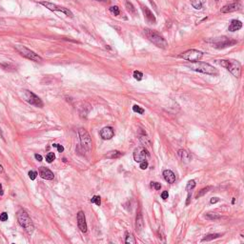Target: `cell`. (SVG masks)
Returning a JSON list of instances; mask_svg holds the SVG:
<instances>
[{
	"label": "cell",
	"instance_id": "cell-27",
	"mask_svg": "<svg viewBox=\"0 0 244 244\" xmlns=\"http://www.w3.org/2000/svg\"><path fill=\"white\" fill-rule=\"evenodd\" d=\"M191 4L195 10H200L202 8V4H203V3H202V0H192Z\"/></svg>",
	"mask_w": 244,
	"mask_h": 244
},
{
	"label": "cell",
	"instance_id": "cell-32",
	"mask_svg": "<svg viewBox=\"0 0 244 244\" xmlns=\"http://www.w3.org/2000/svg\"><path fill=\"white\" fill-rule=\"evenodd\" d=\"M133 111L135 113H138V114H139V115H143L144 112H145L144 109L141 108V107L138 106V105H133Z\"/></svg>",
	"mask_w": 244,
	"mask_h": 244
},
{
	"label": "cell",
	"instance_id": "cell-9",
	"mask_svg": "<svg viewBox=\"0 0 244 244\" xmlns=\"http://www.w3.org/2000/svg\"><path fill=\"white\" fill-rule=\"evenodd\" d=\"M23 96H24L25 100L27 101V102H28L29 104H31V105L38 107V108H42V107L44 106L43 101L41 100L40 98L36 96V94H34L31 91H28V90L23 91Z\"/></svg>",
	"mask_w": 244,
	"mask_h": 244
},
{
	"label": "cell",
	"instance_id": "cell-43",
	"mask_svg": "<svg viewBox=\"0 0 244 244\" xmlns=\"http://www.w3.org/2000/svg\"><path fill=\"white\" fill-rule=\"evenodd\" d=\"M3 172H4V168H3V166L0 164V174H2Z\"/></svg>",
	"mask_w": 244,
	"mask_h": 244
},
{
	"label": "cell",
	"instance_id": "cell-41",
	"mask_svg": "<svg viewBox=\"0 0 244 244\" xmlns=\"http://www.w3.org/2000/svg\"><path fill=\"white\" fill-rule=\"evenodd\" d=\"M34 157L36 158V160H38V161H42V159H43V157L41 156L40 154H34Z\"/></svg>",
	"mask_w": 244,
	"mask_h": 244
},
{
	"label": "cell",
	"instance_id": "cell-38",
	"mask_svg": "<svg viewBox=\"0 0 244 244\" xmlns=\"http://www.w3.org/2000/svg\"><path fill=\"white\" fill-rule=\"evenodd\" d=\"M53 147L57 148V151L59 152V153H62V152L64 151V147L62 146V145H59V144H53Z\"/></svg>",
	"mask_w": 244,
	"mask_h": 244
},
{
	"label": "cell",
	"instance_id": "cell-44",
	"mask_svg": "<svg viewBox=\"0 0 244 244\" xmlns=\"http://www.w3.org/2000/svg\"><path fill=\"white\" fill-rule=\"evenodd\" d=\"M96 1H103V0H96Z\"/></svg>",
	"mask_w": 244,
	"mask_h": 244
},
{
	"label": "cell",
	"instance_id": "cell-15",
	"mask_svg": "<svg viewBox=\"0 0 244 244\" xmlns=\"http://www.w3.org/2000/svg\"><path fill=\"white\" fill-rule=\"evenodd\" d=\"M115 135V130L112 127H104L100 131V136L105 140H109Z\"/></svg>",
	"mask_w": 244,
	"mask_h": 244
},
{
	"label": "cell",
	"instance_id": "cell-26",
	"mask_svg": "<svg viewBox=\"0 0 244 244\" xmlns=\"http://www.w3.org/2000/svg\"><path fill=\"white\" fill-rule=\"evenodd\" d=\"M121 156H122V154L118 151H112V152H110V153H108V154H106V156L109 157V158H117V157H119Z\"/></svg>",
	"mask_w": 244,
	"mask_h": 244
},
{
	"label": "cell",
	"instance_id": "cell-36",
	"mask_svg": "<svg viewBox=\"0 0 244 244\" xmlns=\"http://www.w3.org/2000/svg\"><path fill=\"white\" fill-rule=\"evenodd\" d=\"M0 220L3 221V222L7 221V220H8V214L6 212H3L2 214H0Z\"/></svg>",
	"mask_w": 244,
	"mask_h": 244
},
{
	"label": "cell",
	"instance_id": "cell-11",
	"mask_svg": "<svg viewBox=\"0 0 244 244\" xmlns=\"http://www.w3.org/2000/svg\"><path fill=\"white\" fill-rule=\"evenodd\" d=\"M150 156V154L147 149L144 147H138L133 152V159L136 162H141L143 160H146Z\"/></svg>",
	"mask_w": 244,
	"mask_h": 244
},
{
	"label": "cell",
	"instance_id": "cell-45",
	"mask_svg": "<svg viewBox=\"0 0 244 244\" xmlns=\"http://www.w3.org/2000/svg\"><path fill=\"white\" fill-rule=\"evenodd\" d=\"M216 1H218V0H216Z\"/></svg>",
	"mask_w": 244,
	"mask_h": 244
},
{
	"label": "cell",
	"instance_id": "cell-30",
	"mask_svg": "<svg viewBox=\"0 0 244 244\" xmlns=\"http://www.w3.org/2000/svg\"><path fill=\"white\" fill-rule=\"evenodd\" d=\"M133 75V78L136 79L138 81H140V80H142V78H143V73L141 72H139V71H135Z\"/></svg>",
	"mask_w": 244,
	"mask_h": 244
},
{
	"label": "cell",
	"instance_id": "cell-3",
	"mask_svg": "<svg viewBox=\"0 0 244 244\" xmlns=\"http://www.w3.org/2000/svg\"><path fill=\"white\" fill-rule=\"evenodd\" d=\"M188 67L191 68V70L195 71V72L210 74V75L215 76V75H218V69H216V68L214 66H212V65L205 63V62H199V61L192 62V64L188 65Z\"/></svg>",
	"mask_w": 244,
	"mask_h": 244
},
{
	"label": "cell",
	"instance_id": "cell-40",
	"mask_svg": "<svg viewBox=\"0 0 244 244\" xmlns=\"http://www.w3.org/2000/svg\"><path fill=\"white\" fill-rule=\"evenodd\" d=\"M218 201H219L218 197H213V198H211V200H210V202L212 204H215V203H216V202H218Z\"/></svg>",
	"mask_w": 244,
	"mask_h": 244
},
{
	"label": "cell",
	"instance_id": "cell-2",
	"mask_svg": "<svg viewBox=\"0 0 244 244\" xmlns=\"http://www.w3.org/2000/svg\"><path fill=\"white\" fill-rule=\"evenodd\" d=\"M144 34L146 35V37L152 43L154 44L156 47H158L160 49H167L168 47V42L162 35H160L158 32L156 31L150 29H145Z\"/></svg>",
	"mask_w": 244,
	"mask_h": 244
},
{
	"label": "cell",
	"instance_id": "cell-28",
	"mask_svg": "<svg viewBox=\"0 0 244 244\" xmlns=\"http://www.w3.org/2000/svg\"><path fill=\"white\" fill-rule=\"evenodd\" d=\"M109 11H110V13H113L114 16H119L120 14V10L117 6H112V7L109 8Z\"/></svg>",
	"mask_w": 244,
	"mask_h": 244
},
{
	"label": "cell",
	"instance_id": "cell-39",
	"mask_svg": "<svg viewBox=\"0 0 244 244\" xmlns=\"http://www.w3.org/2000/svg\"><path fill=\"white\" fill-rule=\"evenodd\" d=\"M168 197H169V194H168V192H167V191L162 192V194H161V198H163V199H164V200H166V199H167Z\"/></svg>",
	"mask_w": 244,
	"mask_h": 244
},
{
	"label": "cell",
	"instance_id": "cell-16",
	"mask_svg": "<svg viewBox=\"0 0 244 244\" xmlns=\"http://www.w3.org/2000/svg\"><path fill=\"white\" fill-rule=\"evenodd\" d=\"M39 175L43 179H46V180H52L53 179V177H55L53 173L51 171L50 169L43 167V166L39 168Z\"/></svg>",
	"mask_w": 244,
	"mask_h": 244
},
{
	"label": "cell",
	"instance_id": "cell-34",
	"mask_svg": "<svg viewBox=\"0 0 244 244\" xmlns=\"http://www.w3.org/2000/svg\"><path fill=\"white\" fill-rule=\"evenodd\" d=\"M28 175H29V177L31 178L32 180H34L37 177V173L35 171H30Z\"/></svg>",
	"mask_w": 244,
	"mask_h": 244
},
{
	"label": "cell",
	"instance_id": "cell-17",
	"mask_svg": "<svg viewBox=\"0 0 244 244\" xmlns=\"http://www.w3.org/2000/svg\"><path fill=\"white\" fill-rule=\"evenodd\" d=\"M241 28H242V22L239 21V20L234 19L231 21L230 25H229V27H228V30L230 32H237Z\"/></svg>",
	"mask_w": 244,
	"mask_h": 244
},
{
	"label": "cell",
	"instance_id": "cell-25",
	"mask_svg": "<svg viewBox=\"0 0 244 244\" xmlns=\"http://www.w3.org/2000/svg\"><path fill=\"white\" fill-rule=\"evenodd\" d=\"M212 189H213L212 186H207L206 188L201 189L200 191L198 192V194L196 195V198H199V197H201V196H203L204 195H206L207 193L210 192V190H212Z\"/></svg>",
	"mask_w": 244,
	"mask_h": 244
},
{
	"label": "cell",
	"instance_id": "cell-23",
	"mask_svg": "<svg viewBox=\"0 0 244 244\" xmlns=\"http://www.w3.org/2000/svg\"><path fill=\"white\" fill-rule=\"evenodd\" d=\"M125 242L127 244H135L136 243V240L133 237V235L132 233H129L127 232L126 233V239H125Z\"/></svg>",
	"mask_w": 244,
	"mask_h": 244
},
{
	"label": "cell",
	"instance_id": "cell-20",
	"mask_svg": "<svg viewBox=\"0 0 244 244\" xmlns=\"http://www.w3.org/2000/svg\"><path fill=\"white\" fill-rule=\"evenodd\" d=\"M163 177H164V179L167 181L168 183H174L175 181V175L171 170H165L163 172Z\"/></svg>",
	"mask_w": 244,
	"mask_h": 244
},
{
	"label": "cell",
	"instance_id": "cell-6",
	"mask_svg": "<svg viewBox=\"0 0 244 244\" xmlns=\"http://www.w3.org/2000/svg\"><path fill=\"white\" fill-rule=\"evenodd\" d=\"M14 48H16V50L17 52H18L22 56H24V57L30 59V60L35 61V62H41V61H42V58H41L40 56L37 55V53H35L34 51H32V50H30V49H28V48H26L25 46L16 45V46H14Z\"/></svg>",
	"mask_w": 244,
	"mask_h": 244
},
{
	"label": "cell",
	"instance_id": "cell-35",
	"mask_svg": "<svg viewBox=\"0 0 244 244\" xmlns=\"http://www.w3.org/2000/svg\"><path fill=\"white\" fill-rule=\"evenodd\" d=\"M149 166V163L147 160H143V161L140 162V169L141 170H146Z\"/></svg>",
	"mask_w": 244,
	"mask_h": 244
},
{
	"label": "cell",
	"instance_id": "cell-10",
	"mask_svg": "<svg viewBox=\"0 0 244 244\" xmlns=\"http://www.w3.org/2000/svg\"><path fill=\"white\" fill-rule=\"evenodd\" d=\"M40 4L46 7L48 10L50 11H60V13H63L66 14L67 16L71 17V18H73V13L68 8H65V7H61V6H58L56 4H53V3H51V2H47V1H42L40 2Z\"/></svg>",
	"mask_w": 244,
	"mask_h": 244
},
{
	"label": "cell",
	"instance_id": "cell-22",
	"mask_svg": "<svg viewBox=\"0 0 244 244\" xmlns=\"http://www.w3.org/2000/svg\"><path fill=\"white\" fill-rule=\"evenodd\" d=\"M125 7H126L127 11H129L130 13L133 14V16H135V14L136 13L135 8V6L133 5L132 2H130V1H125Z\"/></svg>",
	"mask_w": 244,
	"mask_h": 244
},
{
	"label": "cell",
	"instance_id": "cell-24",
	"mask_svg": "<svg viewBox=\"0 0 244 244\" xmlns=\"http://www.w3.org/2000/svg\"><path fill=\"white\" fill-rule=\"evenodd\" d=\"M205 218H206L208 220H216V219H219L220 218H221V216L218 215V214H216V213H208V214H206Z\"/></svg>",
	"mask_w": 244,
	"mask_h": 244
},
{
	"label": "cell",
	"instance_id": "cell-13",
	"mask_svg": "<svg viewBox=\"0 0 244 244\" xmlns=\"http://www.w3.org/2000/svg\"><path fill=\"white\" fill-rule=\"evenodd\" d=\"M241 8V5L239 3H231V4L225 5L224 7H222L220 9V11L222 13H233V11H239Z\"/></svg>",
	"mask_w": 244,
	"mask_h": 244
},
{
	"label": "cell",
	"instance_id": "cell-19",
	"mask_svg": "<svg viewBox=\"0 0 244 244\" xmlns=\"http://www.w3.org/2000/svg\"><path fill=\"white\" fill-rule=\"evenodd\" d=\"M177 154H178V156H179V158L182 160L183 162H185V163L190 162V160L192 159L191 154H190L187 151L182 150V149L177 152Z\"/></svg>",
	"mask_w": 244,
	"mask_h": 244
},
{
	"label": "cell",
	"instance_id": "cell-14",
	"mask_svg": "<svg viewBox=\"0 0 244 244\" xmlns=\"http://www.w3.org/2000/svg\"><path fill=\"white\" fill-rule=\"evenodd\" d=\"M141 9H142V11H143V13H144V17H145V19L147 20V22L154 24V23L156 22V19L154 14L153 13V11H152L149 8H147L146 6H142Z\"/></svg>",
	"mask_w": 244,
	"mask_h": 244
},
{
	"label": "cell",
	"instance_id": "cell-33",
	"mask_svg": "<svg viewBox=\"0 0 244 244\" xmlns=\"http://www.w3.org/2000/svg\"><path fill=\"white\" fill-rule=\"evenodd\" d=\"M55 159V154L53 153H49L46 156V160H47V162H48V163H52Z\"/></svg>",
	"mask_w": 244,
	"mask_h": 244
},
{
	"label": "cell",
	"instance_id": "cell-18",
	"mask_svg": "<svg viewBox=\"0 0 244 244\" xmlns=\"http://www.w3.org/2000/svg\"><path fill=\"white\" fill-rule=\"evenodd\" d=\"M144 228V221L142 215L140 213H138V215L136 216V221H135V230L138 233H141V231Z\"/></svg>",
	"mask_w": 244,
	"mask_h": 244
},
{
	"label": "cell",
	"instance_id": "cell-42",
	"mask_svg": "<svg viewBox=\"0 0 244 244\" xmlns=\"http://www.w3.org/2000/svg\"><path fill=\"white\" fill-rule=\"evenodd\" d=\"M4 195V191H3V186L2 184L0 183V195Z\"/></svg>",
	"mask_w": 244,
	"mask_h": 244
},
{
	"label": "cell",
	"instance_id": "cell-31",
	"mask_svg": "<svg viewBox=\"0 0 244 244\" xmlns=\"http://www.w3.org/2000/svg\"><path fill=\"white\" fill-rule=\"evenodd\" d=\"M195 187V180H190L188 183H187V186H186V191L187 192H190L192 191Z\"/></svg>",
	"mask_w": 244,
	"mask_h": 244
},
{
	"label": "cell",
	"instance_id": "cell-21",
	"mask_svg": "<svg viewBox=\"0 0 244 244\" xmlns=\"http://www.w3.org/2000/svg\"><path fill=\"white\" fill-rule=\"evenodd\" d=\"M221 236H222V235H220V234H209V235H207V236H205L203 239H202L201 241L202 242H204V241H211V240H213V239H218V237H220Z\"/></svg>",
	"mask_w": 244,
	"mask_h": 244
},
{
	"label": "cell",
	"instance_id": "cell-8",
	"mask_svg": "<svg viewBox=\"0 0 244 244\" xmlns=\"http://www.w3.org/2000/svg\"><path fill=\"white\" fill-rule=\"evenodd\" d=\"M78 135H79V139H80V144H81L82 148L84 149L85 151L90 152L92 150V148H93V141H92L91 135H89V133L85 129H83V128L79 129Z\"/></svg>",
	"mask_w": 244,
	"mask_h": 244
},
{
	"label": "cell",
	"instance_id": "cell-5",
	"mask_svg": "<svg viewBox=\"0 0 244 244\" xmlns=\"http://www.w3.org/2000/svg\"><path fill=\"white\" fill-rule=\"evenodd\" d=\"M208 42H212L216 49H224V48H228V47L234 46L235 44L237 43V41L232 39V38H228L226 36H221L218 38H214L212 40H208Z\"/></svg>",
	"mask_w": 244,
	"mask_h": 244
},
{
	"label": "cell",
	"instance_id": "cell-12",
	"mask_svg": "<svg viewBox=\"0 0 244 244\" xmlns=\"http://www.w3.org/2000/svg\"><path fill=\"white\" fill-rule=\"evenodd\" d=\"M77 225H78V228L80 229V231L82 233H86L87 232V222H86V218H85V214L82 212V211H79L77 213Z\"/></svg>",
	"mask_w": 244,
	"mask_h": 244
},
{
	"label": "cell",
	"instance_id": "cell-1",
	"mask_svg": "<svg viewBox=\"0 0 244 244\" xmlns=\"http://www.w3.org/2000/svg\"><path fill=\"white\" fill-rule=\"evenodd\" d=\"M16 216H17V221H18L19 225L21 226L29 235H32V233H34V225L32 220L30 218L28 212L24 209H21L17 212Z\"/></svg>",
	"mask_w": 244,
	"mask_h": 244
},
{
	"label": "cell",
	"instance_id": "cell-4",
	"mask_svg": "<svg viewBox=\"0 0 244 244\" xmlns=\"http://www.w3.org/2000/svg\"><path fill=\"white\" fill-rule=\"evenodd\" d=\"M219 64L226 68L234 76L240 77L241 75V65L239 61L231 59V60H220Z\"/></svg>",
	"mask_w": 244,
	"mask_h": 244
},
{
	"label": "cell",
	"instance_id": "cell-7",
	"mask_svg": "<svg viewBox=\"0 0 244 244\" xmlns=\"http://www.w3.org/2000/svg\"><path fill=\"white\" fill-rule=\"evenodd\" d=\"M203 56V53L200 52V51L195 50V49H191L188 50L186 52H184L182 53H180L178 55L179 58H182L184 60L190 61V62H197L202 58Z\"/></svg>",
	"mask_w": 244,
	"mask_h": 244
},
{
	"label": "cell",
	"instance_id": "cell-37",
	"mask_svg": "<svg viewBox=\"0 0 244 244\" xmlns=\"http://www.w3.org/2000/svg\"><path fill=\"white\" fill-rule=\"evenodd\" d=\"M151 186L154 187L156 190H160L161 189V184L158 182H151Z\"/></svg>",
	"mask_w": 244,
	"mask_h": 244
},
{
	"label": "cell",
	"instance_id": "cell-29",
	"mask_svg": "<svg viewBox=\"0 0 244 244\" xmlns=\"http://www.w3.org/2000/svg\"><path fill=\"white\" fill-rule=\"evenodd\" d=\"M91 202L94 204L97 205V206H100L101 205V198L99 195H94L93 197H92L91 199Z\"/></svg>",
	"mask_w": 244,
	"mask_h": 244
}]
</instances>
